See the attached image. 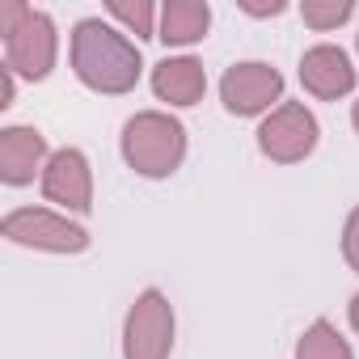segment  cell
<instances>
[{"label":"cell","instance_id":"1","mask_svg":"<svg viewBox=\"0 0 359 359\" xmlns=\"http://www.w3.org/2000/svg\"><path fill=\"white\" fill-rule=\"evenodd\" d=\"M72 72H76V81L85 89L118 97V93H131L140 85L144 55L110 22L85 18V22L72 26Z\"/></svg>","mask_w":359,"mask_h":359},{"label":"cell","instance_id":"2","mask_svg":"<svg viewBox=\"0 0 359 359\" xmlns=\"http://www.w3.org/2000/svg\"><path fill=\"white\" fill-rule=\"evenodd\" d=\"M0 34H5V68H13L26 81H43L55 68L60 34L51 13L22 5V0H5L0 5Z\"/></svg>","mask_w":359,"mask_h":359},{"label":"cell","instance_id":"3","mask_svg":"<svg viewBox=\"0 0 359 359\" xmlns=\"http://www.w3.org/2000/svg\"><path fill=\"white\" fill-rule=\"evenodd\" d=\"M187 156V127L165 110H140L123 123V161L140 177H169Z\"/></svg>","mask_w":359,"mask_h":359},{"label":"cell","instance_id":"4","mask_svg":"<svg viewBox=\"0 0 359 359\" xmlns=\"http://www.w3.org/2000/svg\"><path fill=\"white\" fill-rule=\"evenodd\" d=\"M0 233L13 245L43 250V254H85L89 250V233L51 208H18L0 220Z\"/></svg>","mask_w":359,"mask_h":359},{"label":"cell","instance_id":"5","mask_svg":"<svg viewBox=\"0 0 359 359\" xmlns=\"http://www.w3.org/2000/svg\"><path fill=\"white\" fill-rule=\"evenodd\" d=\"M173 351V304L165 292L144 287L123 321V359H169Z\"/></svg>","mask_w":359,"mask_h":359},{"label":"cell","instance_id":"6","mask_svg":"<svg viewBox=\"0 0 359 359\" xmlns=\"http://www.w3.org/2000/svg\"><path fill=\"white\" fill-rule=\"evenodd\" d=\"M317 135H321V127L304 102H279L258 127V148L275 165H296V161L313 156Z\"/></svg>","mask_w":359,"mask_h":359},{"label":"cell","instance_id":"7","mask_svg":"<svg viewBox=\"0 0 359 359\" xmlns=\"http://www.w3.org/2000/svg\"><path fill=\"white\" fill-rule=\"evenodd\" d=\"M220 102L237 118L271 114L275 102H283V72L262 60H241L220 76Z\"/></svg>","mask_w":359,"mask_h":359},{"label":"cell","instance_id":"8","mask_svg":"<svg viewBox=\"0 0 359 359\" xmlns=\"http://www.w3.org/2000/svg\"><path fill=\"white\" fill-rule=\"evenodd\" d=\"M43 195H47V203L76 212V216H85L93 208V169L81 148L51 152V161L43 169Z\"/></svg>","mask_w":359,"mask_h":359},{"label":"cell","instance_id":"9","mask_svg":"<svg viewBox=\"0 0 359 359\" xmlns=\"http://www.w3.org/2000/svg\"><path fill=\"white\" fill-rule=\"evenodd\" d=\"M300 85L321 97V102H338L355 89V68H351V55L334 43H317L300 55Z\"/></svg>","mask_w":359,"mask_h":359},{"label":"cell","instance_id":"10","mask_svg":"<svg viewBox=\"0 0 359 359\" xmlns=\"http://www.w3.org/2000/svg\"><path fill=\"white\" fill-rule=\"evenodd\" d=\"M47 135L39 127H5L0 131V182H9V187H26L34 182V173L47 169Z\"/></svg>","mask_w":359,"mask_h":359},{"label":"cell","instance_id":"11","mask_svg":"<svg viewBox=\"0 0 359 359\" xmlns=\"http://www.w3.org/2000/svg\"><path fill=\"white\" fill-rule=\"evenodd\" d=\"M152 93L169 106H195L208 93V72L195 55H165L152 68Z\"/></svg>","mask_w":359,"mask_h":359},{"label":"cell","instance_id":"12","mask_svg":"<svg viewBox=\"0 0 359 359\" xmlns=\"http://www.w3.org/2000/svg\"><path fill=\"white\" fill-rule=\"evenodd\" d=\"M212 26V9L203 5V0H169V5H161V43L165 47H191L208 34Z\"/></svg>","mask_w":359,"mask_h":359},{"label":"cell","instance_id":"13","mask_svg":"<svg viewBox=\"0 0 359 359\" xmlns=\"http://www.w3.org/2000/svg\"><path fill=\"white\" fill-rule=\"evenodd\" d=\"M296 359H355V351H351V342L321 317V321H313V325L300 334Z\"/></svg>","mask_w":359,"mask_h":359},{"label":"cell","instance_id":"14","mask_svg":"<svg viewBox=\"0 0 359 359\" xmlns=\"http://www.w3.org/2000/svg\"><path fill=\"white\" fill-rule=\"evenodd\" d=\"M106 13L123 26V34H135V39H156L152 30H161V13L148 5V0H110Z\"/></svg>","mask_w":359,"mask_h":359},{"label":"cell","instance_id":"15","mask_svg":"<svg viewBox=\"0 0 359 359\" xmlns=\"http://www.w3.org/2000/svg\"><path fill=\"white\" fill-rule=\"evenodd\" d=\"M351 13H355V0H304L300 5V18L313 30H338Z\"/></svg>","mask_w":359,"mask_h":359},{"label":"cell","instance_id":"16","mask_svg":"<svg viewBox=\"0 0 359 359\" xmlns=\"http://www.w3.org/2000/svg\"><path fill=\"white\" fill-rule=\"evenodd\" d=\"M342 258H346V266L359 275V208L346 216V224H342Z\"/></svg>","mask_w":359,"mask_h":359},{"label":"cell","instance_id":"17","mask_svg":"<svg viewBox=\"0 0 359 359\" xmlns=\"http://www.w3.org/2000/svg\"><path fill=\"white\" fill-rule=\"evenodd\" d=\"M241 5V13H250V18H279L287 5L283 0H237Z\"/></svg>","mask_w":359,"mask_h":359},{"label":"cell","instance_id":"18","mask_svg":"<svg viewBox=\"0 0 359 359\" xmlns=\"http://www.w3.org/2000/svg\"><path fill=\"white\" fill-rule=\"evenodd\" d=\"M13 93H18V72L13 68H0V110L13 106Z\"/></svg>","mask_w":359,"mask_h":359},{"label":"cell","instance_id":"19","mask_svg":"<svg viewBox=\"0 0 359 359\" xmlns=\"http://www.w3.org/2000/svg\"><path fill=\"white\" fill-rule=\"evenodd\" d=\"M346 317H351V330L359 334V292L351 296V309H346Z\"/></svg>","mask_w":359,"mask_h":359},{"label":"cell","instance_id":"20","mask_svg":"<svg viewBox=\"0 0 359 359\" xmlns=\"http://www.w3.org/2000/svg\"><path fill=\"white\" fill-rule=\"evenodd\" d=\"M351 123H355V131H359V102H355V110H351Z\"/></svg>","mask_w":359,"mask_h":359}]
</instances>
